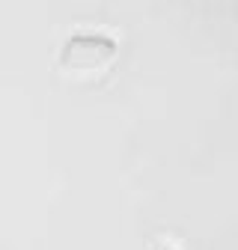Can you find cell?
Returning <instances> with one entry per match:
<instances>
[{
    "mask_svg": "<svg viewBox=\"0 0 238 250\" xmlns=\"http://www.w3.org/2000/svg\"><path fill=\"white\" fill-rule=\"evenodd\" d=\"M116 57V42L110 36H72L60 51V66L69 72H89L101 69Z\"/></svg>",
    "mask_w": 238,
    "mask_h": 250,
    "instance_id": "1",
    "label": "cell"
},
{
    "mask_svg": "<svg viewBox=\"0 0 238 250\" xmlns=\"http://www.w3.org/2000/svg\"><path fill=\"white\" fill-rule=\"evenodd\" d=\"M167 250H170V247H167Z\"/></svg>",
    "mask_w": 238,
    "mask_h": 250,
    "instance_id": "2",
    "label": "cell"
}]
</instances>
